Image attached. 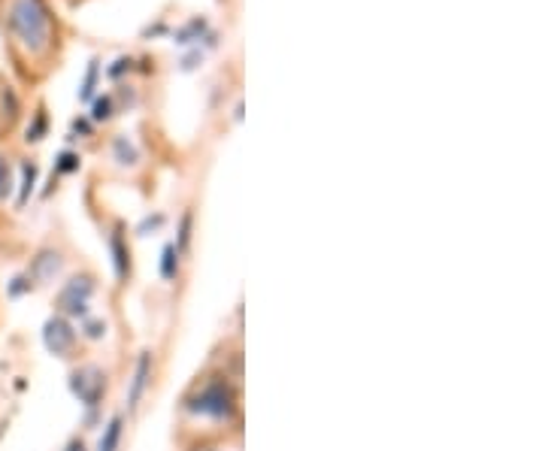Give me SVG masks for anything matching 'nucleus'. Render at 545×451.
<instances>
[{
  "label": "nucleus",
  "mask_w": 545,
  "mask_h": 451,
  "mask_svg": "<svg viewBox=\"0 0 545 451\" xmlns=\"http://www.w3.org/2000/svg\"><path fill=\"white\" fill-rule=\"evenodd\" d=\"M122 433H125V418H122V415L109 418V424H106V427H103V433H100L97 451H119V445H122Z\"/></svg>",
  "instance_id": "obj_8"
},
{
  "label": "nucleus",
  "mask_w": 545,
  "mask_h": 451,
  "mask_svg": "<svg viewBox=\"0 0 545 451\" xmlns=\"http://www.w3.org/2000/svg\"><path fill=\"white\" fill-rule=\"evenodd\" d=\"M34 291V279L28 276V273H19L13 282H7V297L10 300H19V297H25V294H31Z\"/></svg>",
  "instance_id": "obj_12"
},
{
  "label": "nucleus",
  "mask_w": 545,
  "mask_h": 451,
  "mask_svg": "<svg viewBox=\"0 0 545 451\" xmlns=\"http://www.w3.org/2000/svg\"><path fill=\"white\" fill-rule=\"evenodd\" d=\"M46 137V112H37V119H34V125L28 128V143H40Z\"/></svg>",
  "instance_id": "obj_19"
},
{
  "label": "nucleus",
  "mask_w": 545,
  "mask_h": 451,
  "mask_svg": "<svg viewBox=\"0 0 545 451\" xmlns=\"http://www.w3.org/2000/svg\"><path fill=\"white\" fill-rule=\"evenodd\" d=\"M185 412L218 421V424H228L240 412V394L228 376H209V379L197 382L194 391L185 397Z\"/></svg>",
  "instance_id": "obj_1"
},
{
  "label": "nucleus",
  "mask_w": 545,
  "mask_h": 451,
  "mask_svg": "<svg viewBox=\"0 0 545 451\" xmlns=\"http://www.w3.org/2000/svg\"><path fill=\"white\" fill-rule=\"evenodd\" d=\"M37 185V167L34 164H22V185H19V206H25L31 200V191Z\"/></svg>",
  "instance_id": "obj_11"
},
{
  "label": "nucleus",
  "mask_w": 545,
  "mask_h": 451,
  "mask_svg": "<svg viewBox=\"0 0 545 451\" xmlns=\"http://www.w3.org/2000/svg\"><path fill=\"white\" fill-rule=\"evenodd\" d=\"M109 255H113V267H116V279L125 282L131 276V249L128 240L122 237V231L109 234Z\"/></svg>",
  "instance_id": "obj_7"
},
{
  "label": "nucleus",
  "mask_w": 545,
  "mask_h": 451,
  "mask_svg": "<svg viewBox=\"0 0 545 451\" xmlns=\"http://www.w3.org/2000/svg\"><path fill=\"white\" fill-rule=\"evenodd\" d=\"M152 370H155V358H152V352H143L137 358V367H134L131 382H128V409L131 412L140 409V403H143V397H146V391L152 385Z\"/></svg>",
  "instance_id": "obj_6"
},
{
  "label": "nucleus",
  "mask_w": 545,
  "mask_h": 451,
  "mask_svg": "<svg viewBox=\"0 0 545 451\" xmlns=\"http://www.w3.org/2000/svg\"><path fill=\"white\" fill-rule=\"evenodd\" d=\"M64 451H88V448H85V442L76 436V439H70V442L64 445Z\"/></svg>",
  "instance_id": "obj_23"
},
{
  "label": "nucleus",
  "mask_w": 545,
  "mask_h": 451,
  "mask_svg": "<svg viewBox=\"0 0 545 451\" xmlns=\"http://www.w3.org/2000/svg\"><path fill=\"white\" fill-rule=\"evenodd\" d=\"M179 258H182V252H179L173 243H167L164 252H161V276H164L167 282H173V279L179 276Z\"/></svg>",
  "instance_id": "obj_10"
},
{
  "label": "nucleus",
  "mask_w": 545,
  "mask_h": 451,
  "mask_svg": "<svg viewBox=\"0 0 545 451\" xmlns=\"http://www.w3.org/2000/svg\"><path fill=\"white\" fill-rule=\"evenodd\" d=\"M97 76H100V64L91 61V64H88V73H85V79H82V88H79V100H91L94 85H97Z\"/></svg>",
  "instance_id": "obj_17"
},
{
  "label": "nucleus",
  "mask_w": 545,
  "mask_h": 451,
  "mask_svg": "<svg viewBox=\"0 0 545 451\" xmlns=\"http://www.w3.org/2000/svg\"><path fill=\"white\" fill-rule=\"evenodd\" d=\"M125 70H131V58H119L116 67H109V79H119Z\"/></svg>",
  "instance_id": "obj_22"
},
{
  "label": "nucleus",
  "mask_w": 545,
  "mask_h": 451,
  "mask_svg": "<svg viewBox=\"0 0 545 451\" xmlns=\"http://www.w3.org/2000/svg\"><path fill=\"white\" fill-rule=\"evenodd\" d=\"M55 170H58V173H76V170H79V155H73V152H61V155H58Z\"/></svg>",
  "instance_id": "obj_20"
},
{
  "label": "nucleus",
  "mask_w": 545,
  "mask_h": 451,
  "mask_svg": "<svg viewBox=\"0 0 545 451\" xmlns=\"http://www.w3.org/2000/svg\"><path fill=\"white\" fill-rule=\"evenodd\" d=\"M91 119L94 122H109L113 119V97H97L91 106Z\"/></svg>",
  "instance_id": "obj_18"
},
{
  "label": "nucleus",
  "mask_w": 545,
  "mask_h": 451,
  "mask_svg": "<svg viewBox=\"0 0 545 451\" xmlns=\"http://www.w3.org/2000/svg\"><path fill=\"white\" fill-rule=\"evenodd\" d=\"M113 155L122 167H134L140 161V149L128 140V137H116L113 140Z\"/></svg>",
  "instance_id": "obj_9"
},
{
  "label": "nucleus",
  "mask_w": 545,
  "mask_h": 451,
  "mask_svg": "<svg viewBox=\"0 0 545 451\" xmlns=\"http://www.w3.org/2000/svg\"><path fill=\"white\" fill-rule=\"evenodd\" d=\"M206 31V22L203 19H191L179 34H176V43H182V46H188V43H194V40H200V34Z\"/></svg>",
  "instance_id": "obj_14"
},
{
  "label": "nucleus",
  "mask_w": 545,
  "mask_h": 451,
  "mask_svg": "<svg viewBox=\"0 0 545 451\" xmlns=\"http://www.w3.org/2000/svg\"><path fill=\"white\" fill-rule=\"evenodd\" d=\"M79 330H82L85 340H103V336H106V321H103V318H91V315H85Z\"/></svg>",
  "instance_id": "obj_13"
},
{
  "label": "nucleus",
  "mask_w": 545,
  "mask_h": 451,
  "mask_svg": "<svg viewBox=\"0 0 545 451\" xmlns=\"http://www.w3.org/2000/svg\"><path fill=\"white\" fill-rule=\"evenodd\" d=\"M203 451H222V448H203Z\"/></svg>",
  "instance_id": "obj_24"
},
{
  "label": "nucleus",
  "mask_w": 545,
  "mask_h": 451,
  "mask_svg": "<svg viewBox=\"0 0 545 451\" xmlns=\"http://www.w3.org/2000/svg\"><path fill=\"white\" fill-rule=\"evenodd\" d=\"M191 224H194V215L185 212L182 221H179V237H176V243H173L179 252H188V246H191Z\"/></svg>",
  "instance_id": "obj_16"
},
{
  "label": "nucleus",
  "mask_w": 545,
  "mask_h": 451,
  "mask_svg": "<svg viewBox=\"0 0 545 451\" xmlns=\"http://www.w3.org/2000/svg\"><path fill=\"white\" fill-rule=\"evenodd\" d=\"M7 25L31 52H43L49 46V10L43 0H13Z\"/></svg>",
  "instance_id": "obj_2"
},
{
  "label": "nucleus",
  "mask_w": 545,
  "mask_h": 451,
  "mask_svg": "<svg viewBox=\"0 0 545 451\" xmlns=\"http://www.w3.org/2000/svg\"><path fill=\"white\" fill-rule=\"evenodd\" d=\"M94 291H97L94 276H73L70 282H64V288L55 297L58 315H64V318H85Z\"/></svg>",
  "instance_id": "obj_3"
},
{
  "label": "nucleus",
  "mask_w": 545,
  "mask_h": 451,
  "mask_svg": "<svg viewBox=\"0 0 545 451\" xmlns=\"http://www.w3.org/2000/svg\"><path fill=\"white\" fill-rule=\"evenodd\" d=\"M13 167H10V161L0 155V200H7L10 194H13Z\"/></svg>",
  "instance_id": "obj_15"
},
{
  "label": "nucleus",
  "mask_w": 545,
  "mask_h": 451,
  "mask_svg": "<svg viewBox=\"0 0 545 451\" xmlns=\"http://www.w3.org/2000/svg\"><path fill=\"white\" fill-rule=\"evenodd\" d=\"M70 391L85 409H97L106 394V373L100 367H79L70 373Z\"/></svg>",
  "instance_id": "obj_5"
},
{
  "label": "nucleus",
  "mask_w": 545,
  "mask_h": 451,
  "mask_svg": "<svg viewBox=\"0 0 545 451\" xmlns=\"http://www.w3.org/2000/svg\"><path fill=\"white\" fill-rule=\"evenodd\" d=\"M76 343H79V330L73 327L70 318H64L58 312L52 318H46V324H43V346L55 358H70L76 352Z\"/></svg>",
  "instance_id": "obj_4"
},
{
  "label": "nucleus",
  "mask_w": 545,
  "mask_h": 451,
  "mask_svg": "<svg viewBox=\"0 0 545 451\" xmlns=\"http://www.w3.org/2000/svg\"><path fill=\"white\" fill-rule=\"evenodd\" d=\"M161 224H164V215H155V218H143L137 231H140V237H149V231H158Z\"/></svg>",
  "instance_id": "obj_21"
}]
</instances>
